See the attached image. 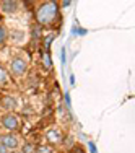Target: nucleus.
Here are the masks:
<instances>
[{
    "instance_id": "1",
    "label": "nucleus",
    "mask_w": 135,
    "mask_h": 153,
    "mask_svg": "<svg viewBox=\"0 0 135 153\" xmlns=\"http://www.w3.org/2000/svg\"><path fill=\"white\" fill-rule=\"evenodd\" d=\"M57 16V5L54 2H46L38 7L36 10V20L38 25H50Z\"/></svg>"
},
{
    "instance_id": "13",
    "label": "nucleus",
    "mask_w": 135,
    "mask_h": 153,
    "mask_svg": "<svg viewBox=\"0 0 135 153\" xmlns=\"http://www.w3.org/2000/svg\"><path fill=\"white\" fill-rule=\"evenodd\" d=\"M0 153H8V150H7V148L3 147L2 143H0Z\"/></svg>"
},
{
    "instance_id": "3",
    "label": "nucleus",
    "mask_w": 135,
    "mask_h": 153,
    "mask_svg": "<svg viewBox=\"0 0 135 153\" xmlns=\"http://www.w3.org/2000/svg\"><path fill=\"white\" fill-rule=\"evenodd\" d=\"M28 70V64L23 57H15L10 62V74L15 75V76H21L24 72Z\"/></svg>"
},
{
    "instance_id": "14",
    "label": "nucleus",
    "mask_w": 135,
    "mask_h": 153,
    "mask_svg": "<svg viewBox=\"0 0 135 153\" xmlns=\"http://www.w3.org/2000/svg\"><path fill=\"white\" fill-rule=\"evenodd\" d=\"M75 153H85V152H83L82 148H75Z\"/></svg>"
},
{
    "instance_id": "7",
    "label": "nucleus",
    "mask_w": 135,
    "mask_h": 153,
    "mask_svg": "<svg viewBox=\"0 0 135 153\" xmlns=\"http://www.w3.org/2000/svg\"><path fill=\"white\" fill-rule=\"evenodd\" d=\"M7 39H8V33H7V30H5L3 25H0V47L5 46Z\"/></svg>"
},
{
    "instance_id": "2",
    "label": "nucleus",
    "mask_w": 135,
    "mask_h": 153,
    "mask_svg": "<svg viewBox=\"0 0 135 153\" xmlns=\"http://www.w3.org/2000/svg\"><path fill=\"white\" fill-rule=\"evenodd\" d=\"M0 126L8 132H16L20 129V119L13 112H5V114L0 116Z\"/></svg>"
},
{
    "instance_id": "10",
    "label": "nucleus",
    "mask_w": 135,
    "mask_h": 153,
    "mask_svg": "<svg viewBox=\"0 0 135 153\" xmlns=\"http://www.w3.org/2000/svg\"><path fill=\"white\" fill-rule=\"evenodd\" d=\"M34 152V147H33L31 143H24L23 145V150H21V153H33Z\"/></svg>"
},
{
    "instance_id": "4",
    "label": "nucleus",
    "mask_w": 135,
    "mask_h": 153,
    "mask_svg": "<svg viewBox=\"0 0 135 153\" xmlns=\"http://www.w3.org/2000/svg\"><path fill=\"white\" fill-rule=\"evenodd\" d=\"M0 143H2L7 150H15V148L18 147V137H15L13 134L0 135Z\"/></svg>"
},
{
    "instance_id": "8",
    "label": "nucleus",
    "mask_w": 135,
    "mask_h": 153,
    "mask_svg": "<svg viewBox=\"0 0 135 153\" xmlns=\"http://www.w3.org/2000/svg\"><path fill=\"white\" fill-rule=\"evenodd\" d=\"M7 82H8V75H7L5 68H3L2 65H0V86L7 85Z\"/></svg>"
},
{
    "instance_id": "6",
    "label": "nucleus",
    "mask_w": 135,
    "mask_h": 153,
    "mask_svg": "<svg viewBox=\"0 0 135 153\" xmlns=\"http://www.w3.org/2000/svg\"><path fill=\"white\" fill-rule=\"evenodd\" d=\"M0 104H2V108H5L7 111H12V109L16 106V101L13 96H3L2 101H0Z\"/></svg>"
},
{
    "instance_id": "9",
    "label": "nucleus",
    "mask_w": 135,
    "mask_h": 153,
    "mask_svg": "<svg viewBox=\"0 0 135 153\" xmlns=\"http://www.w3.org/2000/svg\"><path fill=\"white\" fill-rule=\"evenodd\" d=\"M57 135H59V134H57L56 130H54V132L50 130V132L47 134V138H49V142H54V143H56V142H59V140H60V138L57 137Z\"/></svg>"
},
{
    "instance_id": "12",
    "label": "nucleus",
    "mask_w": 135,
    "mask_h": 153,
    "mask_svg": "<svg viewBox=\"0 0 135 153\" xmlns=\"http://www.w3.org/2000/svg\"><path fill=\"white\" fill-rule=\"evenodd\" d=\"M42 64H44V67H46V68H49V67H50L49 56H47V54H44V57H42Z\"/></svg>"
},
{
    "instance_id": "11",
    "label": "nucleus",
    "mask_w": 135,
    "mask_h": 153,
    "mask_svg": "<svg viewBox=\"0 0 135 153\" xmlns=\"http://www.w3.org/2000/svg\"><path fill=\"white\" fill-rule=\"evenodd\" d=\"M39 36H41V28H38V25H34V26H33V38L38 39Z\"/></svg>"
},
{
    "instance_id": "5",
    "label": "nucleus",
    "mask_w": 135,
    "mask_h": 153,
    "mask_svg": "<svg viewBox=\"0 0 135 153\" xmlns=\"http://www.w3.org/2000/svg\"><path fill=\"white\" fill-rule=\"evenodd\" d=\"M16 7H18V3L13 2V0H3V2H0V8L5 13H13L16 10Z\"/></svg>"
}]
</instances>
